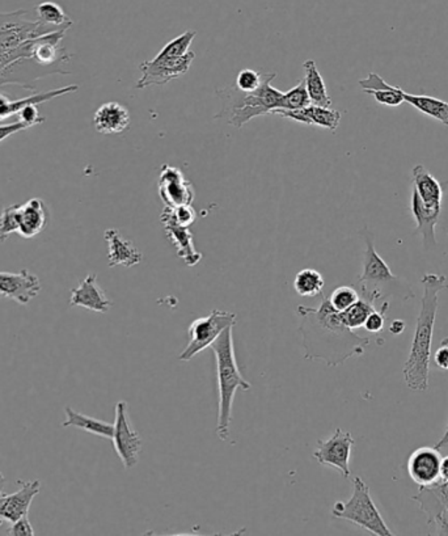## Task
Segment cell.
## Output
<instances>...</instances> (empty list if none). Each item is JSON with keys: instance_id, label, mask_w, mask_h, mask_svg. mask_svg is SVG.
<instances>
[{"instance_id": "1f68e13d", "label": "cell", "mask_w": 448, "mask_h": 536, "mask_svg": "<svg viewBox=\"0 0 448 536\" xmlns=\"http://www.w3.org/2000/svg\"><path fill=\"white\" fill-rule=\"evenodd\" d=\"M20 223V204L4 207L0 214V244L19 231Z\"/></svg>"}, {"instance_id": "e0dca14e", "label": "cell", "mask_w": 448, "mask_h": 536, "mask_svg": "<svg viewBox=\"0 0 448 536\" xmlns=\"http://www.w3.org/2000/svg\"><path fill=\"white\" fill-rule=\"evenodd\" d=\"M273 115L282 116L284 118L297 121L304 125L319 126L332 132H336L341 121V113L339 110L312 104L298 110L276 109L273 110Z\"/></svg>"}, {"instance_id": "277c9868", "label": "cell", "mask_w": 448, "mask_h": 536, "mask_svg": "<svg viewBox=\"0 0 448 536\" xmlns=\"http://www.w3.org/2000/svg\"><path fill=\"white\" fill-rule=\"evenodd\" d=\"M276 76V73H267L261 87L254 92H243L237 90L236 85L217 91L222 101V109L215 118H223L229 125L242 129L252 118L269 115L278 109L284 92L272 87Z\"/></svg>"}, {"instance_id": "5b68a950", "label": "cell", "mask_w": 448, "mask_h": 536, "mask_svg": "<svg viewBox=\"0 0 448 536\" xmlns=\"http://www.w3.org/2000/svg\"><path fill=\"white\" fill-rule=\"evenodd\" d=\"M332 516L334 518L351 522L373 535H394L384 522L380 511L376 508L369 485L359 476L354 479L353 494L350 499L348 501H337L332 508Z\"/></svg>"}, {"instance_id": "3957f363", "label": "cell", "mask_w": 448, "mask_h": 536, "mask_svg": "<svg viewBox=\"0 0 448 536\" xmlns=\"http://www.w3.org/2000/svg\"><path fill=\"white\" fill-rule=\"evenodd\" d=\"M210 348L214 352L215 361H217L218 392H220L215 433L220 441L234 444L231 441L229 427H231L235 395L237 388L249 391L252 387L251 383L243 377L237 364L236 355H235L234 327L223 331Z\"/></svg>"}, {"instance_id": "83f0119b", "label": "cell", "mask_w": 448, "mask_h": 536, "mask_svg": "<svg viewBox=\"0 0 448 536\" xmlns=\"http://www.w3.org/2000/svg\"><path fill=\"white\" fill-rule=\"evenodd\" d=\"M403 98L423 115L430 116L434 120L448 126V102L431 98V96L412 95V93H406L405 91H403Z\"/></svg>"}, {"instance_id": "52a82bcc", "label": "cell", "mask_w": 448, "mask_h": 536, "mask_svg": "<svg viewBox=\"0 0 448 536\" xmlns=\"http://www.w3.org/2000/svg\"><path fill=\"white\" fill-rule=\"evenodd\" d=\"M195 58V52H188L187 54L177 57L160 51L154 60L140 63V70L142 76L138 80L135 87L143 90L149 85L167 84L171 80L185 76L189 71Z\"/></svg>"}, {"instance_id": "f35d334b", "label": "cell", "mask_w": 448, "mask_h": 536, "mask_svg": "<svg viewBox=\"0 0 448 536\" xmlns=\"http://www.w3.org/2000/svg\"><path fill=\"white\" fill-rule=\"evenodd\" d=\"M30 129L28 124L23 121H16V123L8 124V125H0V142L10 138L11 135L16 134L19 132H24V130Z\"/></svg>"}, {"instance_id": "7c38bea8", "label": "cell", "mask_w": 448, "mask_h": 536, "mask_svg": "<svg viewBox=\"0 0 448 536\" xmlns=\"http://www.w3.org/2000/svg\"><path fill=\"white\" fill-rule=\"evenodd\" d=\"M41 289V281L29 270L0 272V297L7 298L19 305L27 306L40 294Z\"/></svg>"}, {"instance_id": "74e56055", "label": "cell", "mask_w": 448, "mask_h": 536, "mask_svg": "<svg viewBox=\"0 0 448 536\" xmlns=\"http://www.w3.org/2000/svg\"><path fill=\"white\" fill-rule=\"evenodd\" d=\"M7 534L13 536H20V535H35V530H33L32 524H30L29 519L27 516H23V518L18 519V521L13 522L12 526L8 529Z\"/></svg>"}, {"instance_id": "7a4b0ae2", "label": "cell", "mask_w": 448, "mask_h": 536, "mask_svg": "<svg viewBox=\"0 0 448 536\" xmlns=\"http://www.w3.org/2000/svg\"><path fill=\"white\" fill-rule=\"evenodd\" d=\"M423 295L421 312L417 319L416 331L412 341L411 353L403 367L404 380L412 391L428 388L431 345L434 327L439 307V292L448 289L447 278L442 275L428 273L422 277Z\"/></svg>"}, {"instance_id": "60d3db41", "label": "cell", "mask_w": 448, "mask_h": 536, "mask_svg": "<svg viewBox=\"0 0 448 536\" xmlns=\"http://www.w3.org/2000/svg\"><path fill=\"white\" fill-rule=\"evenodd\" d=\"M388 330L389 332L394 334V336H398V334H401L404 332V331H405V323H404L403 320L400 319L392 320L391 324H389Z\"/></svg>"}, {"instance_id": "ffe728a7", "label": "cell", "mask_w": 448, "mask_h": 536, "mask_svg": "<svg viewBox=\"0 0 448 536\" xmlns=\"http://www.w3.org/2000/svg\"><path fill=\"white\" fill-rule=\"evenodd\" d=\"M396 281V276H394L387 262L376 252L372 235H366L364 269H362L361 276H359L358 284L369 286L370 284H381Z\"/></svg>"}, {"instance_id": "9a60e30c", "label": "cell", "mask_w": 448, "mask_h": 536, "mask_svg": "<svg viewBox=\"0 0 448 536\" xmlns=\"http://www.w3.org/2000/svg\"><path fill=\"white\" fill-rule=\"evenodd\" d=\"M21 488L15 493L3 494L0 496V524L3 521L13 522L23 518L29 514V508L35 497L40 493V480L32 482H18Z\"/></svg>"}, {"instance_id": "7402d4cb", "label": "cell", "mask_w": 448, "mask_h": 536, "mask_svg": "<svg viewBox=\"0 0 448 536\" xmlns=\"http://www.w3.org/2000/svg\"><path fill=\"white\" fill-rule=\"evenodd\" d=\"M411 207L412 214H413L414 220L417 222L416 232L421 235L426 250L436 247V228L438 225L441 209L426 206L414 189L412 192Z\"/></svg>"}, {"instance_id": "8992f818", "label": "cell", "mask_w": 448, "mask_h": 536, "mask_svg": "<svg viewBox=\"0 0 448 536\" xmlns=\"http://www.w3.org/2000/svg\"><path fill=\"white\" fill-rule=\"evenodd\" d=\"M236 322V314L220 311V309H214L206 316L196 319L188 330V345L179 356L180 361H192L199 353L212 347V342L220 336L223 331L235 327Z\"/></svg>"}, {"instance_id": "30bf717a", "label": "cell", "mask_w": 448, "mask_h": 536, "mask_svg": "<svg viewBox=\"0 0 448 536\" xmlns=\"http://www.w3.org/2000/svg\"><path fill=\"white\" fill-rule=\"evenodd\" d=\"M412 500L428 516V524L436 527V534L448 535V524L444 521V513L448 509V482L420 486L419 494Z\"/></svg>"}, {"instance_id": "4dcf8cb0", "label": "cell", "mask_w": 448, "mask_h": 536, "mask_svg": "<svg viewBox=\"0 0 448 536\" xmlns=\"http://www.w3.org/2000/svg\"><path fill=\"white\" fill-rule=\"evenodd\" d=\"M308 105H311V100H309L308 92H307L306 83H304V79H301L292 90L284 92L278 109L298 110L303 109Z\"/></svg>"}, {"instance_id": "ba28073f", "label": "cell", "mask_w": 448, "mask_h": 536, "mask_svg": "<svg viewBox=\"0 0 448 536\" xmlns=\"http://www.w3.org/2000/svg\"><path fill=\"white\" fill-rule=\"evenodd\" d=\"M115 432H113V446L118 458L126 469L137 466L142 452V438L132 427L130 420L129 404L118 402L116 405Z\"/></svg>"}, {"instance_id": "ac0fdd59", "label": "cell", "mask_w": 448, "mask_h": 536, "mask_svg": "<svg viewBox=\"0 0 448 536\" xmlns=\"http://www.w3.org/2000/svg\"><path fill=\"white\" fill-rule=\"evenodd\" d=\"M50 220V212L44 200L30 198L20 204V223L18 234L24 239H32L45 230Z\"/></svg>"}, {"instance_id": "e575fe53", "label": "cell", "mask_w": 448, "mask_h": 536, "mask_svg": "<svg viewBox=\"0 0 448 536\" xmlns=\"http://www.w3.org/2000/svg\"><path fill=\"white\" fill-rule=\"evenodd\" d=\"M388 302L384 303L381 307L380 311H372V314L367 317L366 323H364V328L370 333H379L383 331L384 324H386V315L388 311Z\"/></svg>"}, {"instance_id": "d4e9b609", "label": "cell", "mask_w": 448, "mask_h": 536, "mask_svg": "<svg viewBox=\"0 0 448 536\" xmlns=\"http://www.w3.org/2000/svg\"><path fill=\"white\" fill-rule=\"evenodd\" d=\"M359 85L364 92L372 95L379 104L387 105V107H400L403 104V90L400 87L388 84L378 74L372 73L366 79L359 80Z\"/></svg>"}, {"instance_id": "8fae6325", "label": "cell", "mask_w": 448, "mask_h": 536, "mask_svg": "<svg viewBox=\"0 0 448 536\" xmlns=\"http://www.w3.org/2000/svg\"><path fill=\"white\" fill-rule=\"evenodd\" d=\"M159 195L164 206L170 209L192 204L195 200L192 182L185 178L181 170L170 164L163 165L160 170Z\"/></svg>"}, {"instance_id": "5bb4252c", "label": "cell", "mask_w": 448, "mask_h": 536, "mask_svg": "<svg viewBox=\"0 0 448 536\" xmlns=\"http://www.w3.org/2000/svg\"><path fill=\"white\" fill-rule=\"evenodd\" d=\"M442 455L436 447H420L408 460V474L420 486L436 484L441 480Z\"/></svg>"}, {"instance_id": "2e32d148", "label": "cell", "mask_w": 448, "mask_h": 536, "mask_svg": "<svg viewBox=\"0 0 448 536\" xmlns=\"http://www.w3.org/2000/svg\"><path fill=\"white\" fill-rule=\"evenodd\" d=\"M71 307H83L90 311L107 314L112 308L113 302L107 297L98 284V276L88 275L79 286L71 290Z\"/></svg>"}, {"instance_id": "603a6c76", "label": "cell", "mask_w": 448, "mask_h": 536, "mask_svg": "<svg viewBox=\"0 0 448 536\" xmlns=\"http://www.w3.org/2000/svg\"><path fill=\"white\" fill-rule=\"evenodd\" d=\"M79 90V85L71 84L68 87L57 88V90L46 91V92H40L37 95L29 96L25 99H11V96L5 95V93L0 92V121H4L5 118L13 117L18 116L23 108L29 104L40 105L44 102L52 100V99L60 98L63 95H68V93L76 92Z\"/></svg>"}, {"instance_id": "cb8c5ba5", "label": "cell", "mask_w": 448, "mask_h": 536, "mask_svg": "<svg viewBox=\"0 0 448 536\" xmlns=\"http://www.w3.org/2000/svg\"><path fill=\"white\" fill-rule=\"evenodd\" d=\"M412 179H413V189L416 190L422 203L428 207L442 209V198H444L442 185L426 170L425 165H416L412 171Z\"/></svg>"}, {"instance_id": "ee69618b", "label": "cell", "mask_w": 448, "mask_h": 536, "mask_svg": "<svg viewBox=\"0 0 448 536\" xmlns=\"http://www.w3.org/2000/svg\"><path fill=\"white\" fill-rule=\"evenodd\" d=\"M5 485V477L3 476V474H0V496H2L3 489H4Z\"/></svg>"}, {"instance_id": "4fadbf2b", "label": "cell", "mask_w": 448, "mask_h": 536, "mask_svg": "<svg viewBox=\"0 0 448 536\" xmlns=\"http://www.w3.org/2000/svg\"><path fill=\"white\" fill-rule=\"evenodd\" d=\"M160 220H162L163 228H164L168 240H170L171 244H172L174 250H176V255L179 256L188 267H196L202 260V253H199L198 251L196 250L195 237H193L192 231L189 230V228H184V226L179 225V223L173 220L170 207L164 206L162 215H160Z\"/></svg>"}, {"instance_id": "d590c367", "label": "cell", "mask_w": 448, "mask_h": 536, "mask_svg": "<svg viewBox=\"0 0 448 536\" xmlns=\"http://www.w3.org/2000/svg\"><path fill=\"white\" fill-rule=\"evenodd\" d=\"M171 212H172L173 220L184 228H190L197 220V212L193 209L192 204H184V206L171 209Z\"/></svg>"}, {"instance_id": "4316f807", "label": "cell", "mask_w": 448, "mask_h": 536, "mask_svg": "<svg viewBox=\"0 0 448 536\" xmlns=\"http://www.w3.org/2000/svg\"><path fill=\"white\" fill-rule=\"evenodd\" d=\"M303 68L306 71L304 83H306L307 92H308L311 104L317 105V107L331 108L332 99L329 98L325 82H324L322 74L317 68L316 62L312 60H306L303 63Z\"/></svg>"}, {"instance_id": "f1b7e54d", "label": "cell", "mask_w": 448, "mask_h": 536, "mask_svg": "<svg viewBox=\"0 0 448 536\" xmlns=\"http://www.w3.org/2000/svg\"><path fill=\"white\" fill-rule=\"evenodd\" d=\"M325 281L322 273L315 269H303L295 276L294 289L300 297L315 298L323 294Z\"/></svg>"}, {"instance_id": "f6af8a7d", "label": "cell", "mask_w": 448, "mask_h": 536, "mask_svg": "<svg viewBox=\"0 0 448 536\" xmlns=\"http://www.w3.org/2000/svg\"><path fill=\"white\" fill-rule=\"evenodd\" d=\"M444 521L448 524V509L446 510V513H444Z\"/></svg>"}, {"instance_id": "8d00e7d4", "label": "cell", "mask_w": 448, "mask_h": 536, "mask_svg": "<svg viewBox=\"0 0 448 536\" xmlns=\"http://www.w3.org/2000/svg\"><path fill=\"white\" fill-rule=\"evenodd\" d=\"M19 120L23 121V123L28 124L30 128L36 125H41V124L45 123V117L40 115L38 112L37 105L29 104L27 107L23 108V109L19 112Z\"/></svg>"}, {"instance_id": "b9f144b4", "label": "cell", "mask_w": 448, "mask_h": 536, "mask_svg": "<svg viewBox=\"0 0 448 536\" xmlns=\"http://www.w3.org/2000/svg\"><path fill=\"white\" fill-rule=\"evenodd\" d=\"M439 482H448V455L442 458L441 461V480Z\"/></svg>"}, {"instance_id": "9c48e42d", "label": "cell", "mask_w": 448, "mask_h": 536, "mask_svg": "<svg viewBox=\"0 0 448 536\" xmlns=\"http://www.w3.org/2000/svg\"><path fill=\"white\" fill-rule=\"evenodd\" d=\"M354 444L356 441L351 433L339 428L328 439H319L316 442L314 458L317 463L333 467L342 477L348 479L351 475L350 457Z\"/></svg>"}, {"instance_id": "44dd1931", "label": "cell", "mask_w": 448, "mask_h": 536, "mask_svg": "<svg viewBox=\"0 0 448 536\" xmlns=\"http://www.w3.org/2000/svg\"><path fill=\"white\" fill-rule=\"evenodd\" d=\"M130 113L118 102H105L93 116V126L100 134H121L130 125Z\"/></svg>"}, {"instance_id": "7bdbcfd3", "label": "cell", "mask_w": 448, "mask_h": 536, "mask_svg": "<svg viewBox=\"0 0 448 536\" xmlns=\"http://www.w3.org/2000/svg\"><path fill=\"white\" fill-rule=\"evenodd\" d=\"M447 446H448V425L446 427V430H444V436H442V438L439 439V441L436 442V444H434V447H436V449H438V450L444 449V447H447Z\"/></svg>"}, {"instance_id": "836d02e7", "label": "cell", "mask_w": 448, "mask_h": 536, "mask_svg": "<svg viewBox=\"0 0 448 536\" xmlns=\"http://www.w3.org/2000/svg\"><path fill=\"white\" fill-rule=\"evenodd\" d=\"M265 76H267V73L244 68L237 74L235 85H236L237 90L243 91V92H254L261 87Z\"/></svg>"}, {"instance_id": "d6986e66", "label": "cell", "mask_w": 448, "mask_h": 536, "mask_svg": "<svg viewBox=\"0 0 448 536\" xmlns=\"http://www.w3.org/2000/svg\"><path fill=\"white\" fill-rule=\"evenodd\" d=\"M104 237L108 243V259H109L110 268L117 265L132 268L142 261V252L115 228L105 231Z\"/></svg>"}, {"instance_id": "484cf974", "label": "cell", "mask_w": 448, "mask_h": 536, "mask_svg": "<svg viewBox=\"0 0 448 536\" xmlns=\"http://www.w3.org/2000/svg\"><path fill=\"white\" fill-rule=\"evenodd\" d=\"M65 413L66 420L62 422L63 428H76V429L84 430V432L91 433V435L112 441L115 425L80 413V412L75 411L71 407H66Z\"/></svg>"}, {"instance_id": "ab89813d", "label": "cell", "mask_w": 448, "mask_h": 536, "mask_svg": "<svg viewBox=\"0 0 448 536\" xmlns=\"http://www.w3.org/2000/svg\"><path fill=\"white\" fill-rule=\"evenodd\" d=\"M446 342L447 339L444 340V344L436 349V355H434V362L442 370H448V345Z\"/></svg>"}, {"instance_id": "6da1fadb", "label": "cell", "mask_w": 448, "mask_h": 536, "mask_svg": "<svg viewBox=\"0 0 448 536\" xmlns=\"http://www.w3.org/2000/svg\"><path fill=\"white\" fill-rule=\"evenodd\" d=\"M322 302L316 308L299 306L301 323L299 332L304 359L322 361L328 367L345 364L348 358L362 356L370 345L369 337H362L345 324L341 312L336 311L329 298L320 295Z\"/></svg>"}, {"instance_id": "f546056e", "label": "cell", "mask_w": 448, "mask_h": 536, "mask_svg": "<svg viewBox=\"0 0 448 536\" xmlns=\"http://www.w3.org/2000/svg\"><path fill=\"white\" fill-rule=\"evenodd\" d=\"M37 19L43 21L44 24L55 28H68L70 29L73 27V20L68 18L62 7L54 2H43L36 7Z\"/></svg>"}, {"instance_id": "d6a6232c", "label": "cell", "mask_w": 448, "mask_h": 536, "mask_svg": "<svg viewBox=\"0 0 448 536\" xmlns=\"http://www.w3.org/2000/svg\"><path fill=\"white\" fill-rule=\"evenodd\" d=\"M328 298L336 311L344 312L359 300V294L354 287L340 286Z\"/></svg>"}]
</instances>
